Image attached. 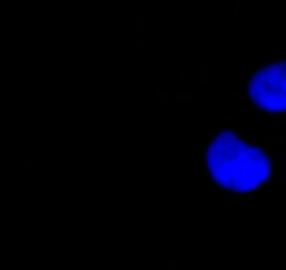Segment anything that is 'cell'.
<instances>
[{
  "label": "cell",
  "instance_id": "6da1fadb",
  "mask_svg": "<svg viewBox=\"0 0 286 270\" xmlns=\"http://www.w3.org/2000/svg\"><path fill=\"white\" fill-rule=\"evenodd\" d=\"M204 165L218 188L237 197L262 190L274 176L272 153L232 129H222L207 144Z\"/></svg>",
  "mask_w": 286,
  "mask_h": 270
},
{
  "label": "cell",
  "instance_id": "7a4b0ae2",
  "mask_svg": "<svg viewBox=\"0 0 286 270\" xmlns=\"http://www.w3.org/2000/svg\"><path fill=\"white\" fill-rule=\"evenodd\" d=\"M244 97L267 113H286V59L272 60L246 74Z\"/></svg>",
  "mask_w": 286,
  "mask_h": 270
}]
</instances>
